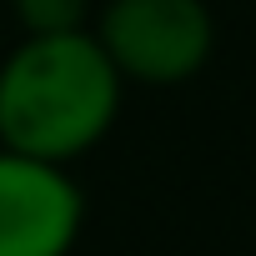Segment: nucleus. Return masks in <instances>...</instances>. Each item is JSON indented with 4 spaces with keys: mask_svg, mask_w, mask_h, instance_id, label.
I'll return each mask as SVG.
<instances>
[{
    "mask_svg": "<svg viewBox=\"0 0 256 256\" xmlns=\"http://www.w3.org/2000/svg\"><path fill=\"white\" fill-rule=\"evenodd\" d=\"M120 110V70L90 30L26 36L0 66V146L76 161Z\"/></svg>",
    "mask_w": 256,
    "mask_h": 256,
    "instance_id": "f257e3e1",
    "label": "nucleus"
},
{
    "mask_svg": "<svg viewBox=\"0 0 256 256\" xmlns=\"http://www.w3.org/2000/svg\"><path fill=\"white\" fill-rule=\"evenodd\" d=\"M96 36L120 80L141 86L191 80L216 46V26L201 0H110Z\"/></svg>",
    "mask_w": 256,
    "mask_h": 256,
    "instance_id": "f03ea898",
    "label": "nucleus"
},
{
    "mask_svg": "<svg viewBox=\"0 0 256 256\" xmlns=\"http://www.w3.org/2000/svg\"><path fill=\"white\" fill-rule=\"evenodd\" d=\"M86 201L60 161L0 151V256H70Z\"/></svg>",
    "mask_w": 256,
    "mask_h": 256,
    "instance_id": "7ed1b4c3",
    "label": "nucleus"
},
{
    "mask_svg": "<svg viewBox=\"0 0 256 256\" xmlns=\"http://www.w3.org/2000/svg\"><path fill=\"white\" fill-rule=\"evenodd\" d=\"M26 36H56V30H86L90 0H10Z\"/></svg>",
    "mask_w": 256,
    "mask_h": 256,
    "instance_id": "20e7f679",
    "label": "nucleus"
}]
</instances>
